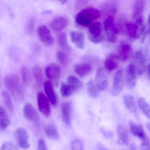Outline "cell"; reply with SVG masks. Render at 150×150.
Segmentation results:
<instances>
[{"label": "cell", "mask_w": 150, "mask_h": 150, "mask_svg": "<svg viewBox=\"0 0 150 150\" xmlns=\"http://www.w3.org/2000/svg\"><path fill=\"white\" fill-rule=\"evenodd\" d=\"M15 138L18 145L23 149H28L30 146L28 133L24 128L20 127L15 132Z\"/></svg>", "instance_id": "obj_7"}, {"label": "cell", "mask_w": 150, "mask_h": 150, "mask_svg": "<svg viewBox=\"0 0 150 150\" xmlns=\"http://www.w3.org/2000/svg\"><path fill=\"white\" fill-rule=\"evenodd\" d=\"M132 48L130 45L126 42H122L118 47L117 57L122 62H126L131 56Z\"/></svg>", "instance_id": "obj_12"}, {"label": "cell", "mask_w": 150, "mask_h": 150, "mask_svg": "<svg viewBox=\"0 0 150 150\" xmlns=\"http://www.w3.org/2000/svg\"><path fill=\"white\" fill-rule=\"evenodd\" d=\"M104 28L108 41L110 43L115 42L119 34V30L114 23V17L112 15L108 16L104 21Z\"/></svg>", "instance_id": "obj_4"}, {"label": "cell", "mask_w": 150, "mask_h": 150, "mask_svg": "<svg viewBox=\"0 0 150 150\" xmlns=\"http://www.w3.org/2000/svg\"><path fill=\"white\" fill-rule=\"evenodd\" d=\"M45 73L50 81L53 83L55 86L58 85L61 70L57 64L55 63L49 64L45 67Z\"/></svg>", "instance_id": "obj_6"}, {"label": "cell", "mask_w": 150, "mask_h": 150, "mask_svg": "<svg viewBox=\"0 0 150 150\" xmlns=\"http://www.w3.org/2000/svg\"><path fill=\"white\" fill-rule=\"evenodd\" d=\"M60 92L63 97H68L71 96L74 91L68 83L62 82L60 86Z\"/></svg>", "instance_id": "obj_33"}, {"label": "cell", "mask_w": 150, "mask_h": 150, "mask_svg": "<svg viewBox=\"0 0 150 150\" xmlns=\"http://www.w3.org/2000/svg\"><path fill=\"white\" fill-rule=\"evenodd\" d=\"M146 70H147L148 77H149L150 79V63L147 65V67H146Z\"/></svg>", "instance_id": "obj_45"}, {"label": "cell", "mask_w": 150, "mask_h": 150, "mask_svg": "<svg viewBox=\"0 0 150 150\" xmlns=\"http://www.w3.org/2000/svg\"><path fill=\"white\" fill-rule=\"evenodd\" d=\"M131 150H138L136 144L133 143L130 146Z\"/></svg>", "instance_id": "obj_44"}, {"label": "cell", "mask_w": 150, "mask_h": 150, "mask_svg": "<svg viewBox=\"0 0 150 150\" xmlns=\"http://www.w3.org/2000/svg\"><path fill=\"white\" fill-rule=\"evenodd\" d=\"M69 23V19L66 16H58L53 19L50 23L51 28L56 31H59L65 28Z\"/></svg>", "instance_id": "obj_15"}, {"label": "cell", "mask_w": 150, "mask_h": 150, "mask_svg": "<svg viewBox=\"0 0 150 150\" xmlns=\"http://www.w3.org/2000/svg\"><path fill=\"white\" fill-rule=\"evenodd\" d=\"M1 150H19V149L12 142L6 141L3 143Z\"/></svg>", "instance_id": "obj_39"}, {"label": "cell", "mask_w": 150, "mask_h": 150, "mask_svg": "<svg viewBox=\"0 0 150 150\" xmlns=\"http://www.w3.org/2000/svg\"><path fill=\"white\" fill-rule=\"evenodd\" d=\"M137 70L135 66L131 64L126 67L125 73L126 87L129 89H133L136 86Z\"/></svg>", "instance_id": "obj_8"}, {"label": "cell", "mask_w": 150, "mask_h": 150, "mask_svg": "<svg viewBox=\"0 0 150 150\" xmlns=\"http://www.w3.org/2000/svg\"><path fill=\"white\" fill-rule=\"evenodd\" d=\"M140 150H150V144L147 138L145 140H143V142L140 145Z\"/></svg>", "instance_id": "obj_42"}, {"label": "cell", "mask_w": 150, "mask_h": 150, "mask_svg": "<svg viewBox=\"0 0 150 150\" xmlns=\"http://www.w3.org/2000/svg\"><path fill=\"white\" fill-rule=\"evenodd\" d=\"M57 58L59 62L64 66L66 67L69 63V59L68 56L65 52L61 51H59L57 54Z\"/></svg>", "instance_id": "obj_36"}, {"label": "cell", "mask_w": 150, "mask_h": 150, "mask_svg": "<svg viewBox=\"0 0 150 150\" xmlns=\"http://www.w3.org/2000/svg\"></svg>", "instance_id": "obj_49"}, {"label": "cell", "mask_w": 150, "mask_h": 150, "mask_svg": "<svg viewBox=\"0 0 150 150\" xmlns=\"http://www.w3.org/2000/svg\"><path fill=\"white\" fill-rule=\"evenodd\" d=\"M44 89L49 100H50L52 104L56 105L57 100L52 83L50 81H45L44 84Z\"/></svg>", "instance_id": "obj_22"}, {"label": "cell", "mask_w": 150, "mask_h": 150, "mask_svg": "<svg viewBox=\"0 0 150 150\" xmlns=\"http://www.w3.org/2000/svg\"><path fill=\"white\" fill-rule=\"evenodd\" d=\"M75 73L79 77L84 78L88 76L92 71V67L88 63L77 64L74 67Z\"/></svg>", "instance_id": "obj_19"}, {"label": "cell", "mask_w": 150, "mask_h": 150, "mask_svg": "<svg viewBox=\"0 0 150 150\" xmlns=\"http://www.w3.org/2000/svg\"><path fill=\"white\" fill-rule=\"evenodd\" d=\"M35 22L34 18H31L28 20L25 26V30L28 35H31L34 31Z\"/></svg>", "instance_id": "obj_38"}, {"label": "cell", "mask_w": 150, "mask_h": 150, "mask_svg": "<svg viewBox=\"0 0 150 150\" xmlns=\"http://www.w3.org/2000/svg\"><path fill=\"white\" fill-rule=\"evenodd\" d=\"M38 150H48L45 141L42 139H40L38 141Z\"/></svg>", "instance_id": "obj_41"}, {"label": "cell", "mask_w": 150, "mask_h": 150, "mask_svg": "<svg viewBox=\"0 0 150 150\" xmlns=\"http://www.w3.org/2000/svg\"><path fill=\"white\" fill-rule=\"evenodd\" d=\"M71 150H84L82 140L79 139H74L71 143Z\"/></svg>", "instance_id": "obj_37"}, {"label": "cell", "mask_w": 150, "mask_h": 150, "mask_svg": "<svg viewBox=\"0 0 150 150\" xmlns=\"http://www.w3.org/2000/svg\"><path fill=\"white\" fill-rule=\"evenodd\" d=\"M137 104L144 115L148 118H150V105L145 99L143 97H139L138 99Z\"/></svg>", "instance_id": "obj_30"}, {"label": "cell", "mask_w": 150, "mask_h": 150, "mask_svg": "<svg viewBox=\"0 0 150 150\" xmlns=\"http://www.w3.org/2000/svg\"><path fill=\"white\" fill-rule=\"evenodd\" d=\"M119 59L116 54L112 53L109 55L104 62V67L106 70L109 72L116 70L119 65Z\"/></svg>", "instance_id": "obj_17"}, {"label": "cell", "mask_w": 150, "mask_h": 150, "mask_svg": "<svg viewBox=\"0 0 150 150\" xmlns=\"http://www.w3.org/2000/svg\"><path fill=\"white\" fill-rule=\"evenodd\" d=\"M146 59L144 55L141 51H139L135 52L132 57L133 64L137 70V73L139 75H141L144 73L145 70Z\"/></svg>", "instance_id": "obj_10"}, {"label": "cell", "mask_w": 150, "mask_h": 150, "mask_svg": "<svg viewBox=\"0 0 150 150\" xmlns=\"http://www.w3.org/2000/svg\"><path fill=\"white\" fill-rule=\"evenodd\" d=\"M45 135L51 139H57L59 138V135L57 129L55 125L50 123L47 125L44 128Z\"/></svg>", "instance_id": "obj_25"}, {"label": "cell", "mask_w": 150, "mask_h": 150, "mask_svg": "<svg viewBox=\"0 0 150 150\" xmlns=\"http://www.w3.org/2000/svg\"><path fill=\"white\" fill-rule=\"evenodd\" d=\"M123 88V71L119 70L115 74L113 79L111 93L114 96H117L120 93Z\"/></svg>", "instance_id": "obj_11"}, {"label": "cell", "mask_w": 150, "mask_h": 150, "mask_svg": "<svg viewBox=\"0 0 150 150\" xmlns=\"http://www.w3.org/2000/svg\"><path fill=\"white\" fill-rule=\"evenodd\" d=\"M23 112L24 116L28 120L37 125H39V116L34 106L31 103H28L25 105Z\"/></svg>", "instance_id": "obj_13"}, {"label": "cell", "mask_w": 150, "mask_h": 150, "mask_svg": "<svg viewBox=\"0 0 150 150\" xmlns=\"http://www.w3.org/2000/svg\"><path fill=\"white\" fill-rule=\"evenodd\" d=\"M9 53H10V56L13 59L16 60V61H18L19 60V58L20 57H19V52H18V51L16 50V49H14V48L10 49Z\"/></svg>", "instance_id": "obj_40"}, {"label": "cell", "mask_w": 150, "mask_h": 150, "mask_svg": "<svg viewBox=\"0 0 150 150\" xmlns=\"http://www.w3.org/2000/svg\"><path fill=\"white\" fill-rule=\"evenodd\" d=\"M95 83L100 90H104L108 87V79L103 68H100L97 70L96 75Z\"/></svg>", "instance_id": "obj_16"}, {"label": "cell", "mask_w": 150, "mask_h": 150, "mask_svg": "<svg viewBox=\"0 0 150 150\" xmlns=\"http://www.w3.org/2000/svg\"><path fill=\"white\" fill-rule=\"evenodd\" d=\"M117 136L119 138L118 143L121 144L128 145L129 144V137L128 132L126 128L122 125H119L117 129Z\"/></svg>", "instance_id": "obj_24"}, {"label": "cell", "mask_w": 150, "mask_h": 150, "mask_svg": "<svg viewBox=\"0 0 150 150\" xmlns=\"http://www.w3.org/2000/svg\"><path fill=\"white\" fill-rule=\"evenodd\" d=\"M4 84L13 97L18 101H22L24 97V90L20 79L16 74L7 75L4 78Z\"/></svg>", "instance_id": "obj_1"}, {"label": "cell", "mask_w": 150, "mask_h": 150, "mask_svg": "<svg viewBox=\"0 0 150 150\" xmlns=\"http://www.w3.org/2000/svg\"><path fill=\"white\" fill-rule=\"evenodd\" d=\"M1 96H2V98L5 106L7 108L9 111L13 112L14 108L13 105L10 95L8 93V92L6 91H2Z\"/></svg>", "instance_id": "obj_34"}, {"label": "cell", "mask_w": 150, "mask_h": 150, "mask_svg": "<svg viewBox=\"0 0 150 150\" xmlns=\"http://www.w3.org/2000/svg\"><path fill=\"white\" fill-rule=\"evenodd\" d=\"M125 28L128 36L131 39H138L145 29L144 17L134 20V22L132 23H126Z\"/></svg>", "instance_id": "obj_3"}, {"label": "cell", "mask_w": 150, "mask_h": 150, "mask_svg": "<svg viewBox=\"0 0 150 150\" xmlns=\"http://www.w3.org/2000/svg\"><path fill=\"white\" fill-rule=\"evenodd\" d=\"M67 83L71 86L74 92L80 90L83 87L82 81L77 77L72 75L67 77Z\"/></svg>", "instance_id": "obj_29"}, {"label": "cell", "mask_w": 150, "mask_h": 150, "mask_svg": "<svg viewBox=\"0 0 150 150\" xmlns=\"http://www.w3.org/2000/svg\"><path fill=\"white\" fill-rule=\"evenodd\" d=\"M71 104L70 102H65L62 104L61 108L62 118L67 125L71 124Z\"/></svg>", "instance_id": "obj_23"}, {"label": "cell", "mask_w": 150, "mask_h": 150, "mask_svg": "<svg viewBox=\"0 0 150 150\" xmlns=\"http://www.w3.org/2000/svg\"><path fill=\"white\" fill-rule=\"evenodd\" d=\"M97 148H98V150H109L105 147L102 144H100V143L98 144Z\"/></svg>", "instance_id": "obj_43"}, {"label": "cell", "mask_w": 150, "mask_h": 150, "mask_svg": "<svg viewBox=\"0 0 150 150\" xmlns=\"http://www.w3.org/2000/svg\"><path fill=\"white\" fill-rule=\"evenodd\" d=\"M88 37L93 43L98 44L104 39L102 33V28L100 23L94 22L88 26Z\"/></svg>", "instance_id": "obj_5"}, {"label": "cell", "mask_w": 150, "mask_h": 150, "mask_svg": "<svg viewBox=\"0 0 150 150\" xmlns=\"http://www.w3.org/2000/svg\"><path fill=\"white\" fill-rule=\"evenodd\" d=\"M38 104L39 110L45 116H49L51 114L49 100L42 92L38 94Z\"/></svg>", "instance_id": "obj_14"}, {"label": "cell", "mask_w": 150, "mask_h": 150, "mask_svg": "<svg viewBox=\"0 0 150 150\" xmlns=\"http://www.w3.org/2000/svg\"><path fill=\"white\" fill-rule=\"evenodd\" d=\"M148 24H149V27H150V29H149L148 30H149V31H150V14L149 15V16H148Z\"/></svg>", "instance_id": "obj_46"}, {"label": "cell", "mask_w": 150, "mask_h": 150, "mask_svg": "<svg viewBox=\"0 0 150 150\" xmlns=\"http://www.w3.org/2000/svg\"><path fill=\"white\" fill-rule=\"evenodd\" d=\"M71 41L77 48L82 50L85 46L84 35L79 31H72L70 33Z\"/></svg>", "instance_id": "obj_20"}, {"label": "cell", "mask_w": 150, "mask_h": 150, "mask_svg": "<svg viewBox=\"0 0 150 150\" xmlns=\"http://www.w3.org/2000/svg\"><path fill=\"white\" fill-rule=\"evenodd\" d=\"M67 2V1H61V3H62V4H65V3Z\"/></svg>", "instance_id": "obj_48"}, {"label": "cell", "mask_w": 150, "mask_h": 150, "mask_svg": "<svg viewBox=\"0 0 150 150\" xmlns=\"http://www.w3.org/2000/svg\"><path fill=\"white\" fill-rule=\"evenodd\" d=\"M100 16V13L98 9L89 8L83 9L76 16V23L80 26H88Z\"/></svg>", "instance_id": "obj_2"}, {"label": "cell", "mask_w": 150, "mask_h": 150, "mask_svg": "<svg viewBox=\"0 0 150 150\" xmlns=\"http://www.w3.org/2000/svg\"><path fill=\"white\" fill-rule=\"evenodd\" d=\"M88 94L93 98H96L99 95L100 90L96 86L95 82L93 80H91L88 82Z\"/></svg>", "instance_id": "obj_31"}, {"label": "cell", "mask_w": 150, "mask_h": 150, "mask_svg": "<svg viewBox=\"0 0 150 150\" xmlns=\"http://www.w3.org/2000/svg\"><path fill=\"white\" fill-rule=\"evenodd\" d=\"M10 121L5 109L0 107V129L1 130L6 129L10 125Z\"/></svg>", "instance_id": "obj_27"}, {"label": "cell", "mask_w": 150, "mask_h": 150, "mask_svg": "<svg viewBox=\"0 0 150 150\" xmlns=\"http://www.w3.org/2000/svg\"><path fill=\"white\" fill-rule=\"evenodd\" d=\"M145 1L142 0L136 1L133 6L132 18L133 20L143 17L145 6Z\"/></svg>", "instance_id": "obj_21"}, {"label": "cell", "mask_w": 150, "mask_h": 150, "mask_svg": "<svg viewBox=\"0 0 150 150\" xmlns=\"http://www.w3.org/2000/svg\"><path fill=\"white\" fill-rule=\"evenodd\" d=\"M32 74L37 83L41 85L43 82L44 77L42 68L38 65H35L32 69Z\"/></svg>", "instance_id": "obj_32"}, {"label": "cell", "mask_w": 150, "mask_h": 150, "mask_svg": "<svg viewBox=\"0 0 150 150\" xmlns=\"http://www.w3.org/2000/svg\"><path fill=\"white\" fill-rule=\"evenodd\" d=\"M147 128H148V130H149V131L150 132V123H149L147 124Z\"/></svg>", "instance_id": "obj_47"}, {"label": "cell", "mask_w": 150, "mask_h": 150, "mask_svg": "<svg viewBox=\"0 0 150 150\" xmlns=\"http://www.w3.org/2000/svg\"><path fill=\"white\" fill-rule=\"evenodd\" d=\"M129 124L130 130L132 135L142 140L146 139L145 133L141 125L136 123L133 121H130Z\"/></svg>", "instance_id": "obj_18"}, {"label": "cell", "mask_w": 150, "mask_h": 150, "mask_svg": "<svg viewBox=\"0 0 150 150\" xmlns=\"http://www.w3.org/2000/svg\"><path fill=\"white\" fill-rule=\"evenodd\" d=\"M58 43L61 49L65 52H71V48L67 41L66 34L62 33L58 37Z\"/></svg>", "instance_id": "obj_28"}, {"label": "cell", "mask_w": 150, "mask_h": 150, "mask_svg": "<svg viewBox=\"0 0 150 150\" xmlns=\"http://www.w3.org/2000/svg\"><path fill=\"white\" fill-rule=\"evenodd\" d=\"M123 100L126 108L132 112H136L137 110V105L135 99L131 95L124 96Z\"/></svg>", "instance_id": "obj_26"}, {"label": "cell", "mask_w": 150, "mask_h": 150, "mask_svg": "<svg viewBox=\"0 0 150 150\" xmlns=\"http://www.w3.org/2000/svg\"><path fill=\"white\" fill-rule=\"evenodd\" d=\"M21 74L23 83L25 85L29 84L31 80V77L28 67L25 66H22L21 67Z\"/></svg>", "instance_id": "obj_35"}, {"label": "cell", "mask_w": 150, "mask_h": 150, "mask_svg": "<svg viewBox=\"0 0 150 150\" xmlns=\"http://www.w3.org/2000/svg\"><path fill=\"white\" fill-rule=\"evenodd\" d=\"M37 34L41 42L45 45L50 46L53 44V37L50 30L45 25H40L38 28Z\"/></svg>", "instance_id": "obj_9"}]
</instances>
